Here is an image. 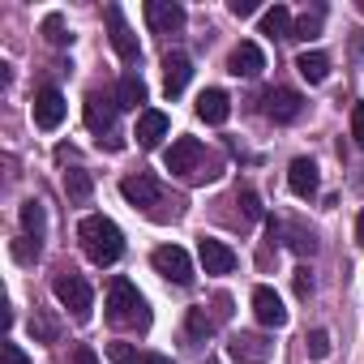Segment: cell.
Masks as SVG:
<instances>
[{
	"instance_id": "1",
	"label": "cell",
	"mask_w": 364,
	"mask_h": 364,
	"mask_svg": "<svg viewBox=\"0 0 364 364\" xmlns=\"http://www.w3.org/2000/svg\"><path fill=\"white\" fill-rule=\"evenodd\" d=\"M77 240H82V253L95 262V266H112L120 262L124 253V232L107 219V215H86L77 223Z\"/></svg>"
},
{
	"instance_id": "2",
	"label": "cell",
	"mask_w": 364,
	"mask_h": 364,
	"mask_svg": "<svg viewBox=\"0 0 364 364\" xmlns=\"http://www.w3.org/2000/svg\"><path fill=\"white\" fill-rule=\"evenodd\" d=\"M107 321L112 326H150V309L141 300V291L129 279H112L107 283Z\"/></svg>"
},
{
	"instance_id": "3",
	"label": "cell",
	"mask_w": 364,
	"mask_h": 364,
	"mask_svg": "<svg viewBox=\"0 0 364 364\" xmlns=\"http://www.w3.org/2000/svg\"><path fill=\"white\" fill-rule=\"evenodd\" d=\"M52 291H56V300H60L77 321H86V317H90V309H95V291H90V283H86L82 274H73V270H69V274H60V279L52 283Z\"/></svg>"
},
{
	"instance_id": "4",
	"label": "cell",
	"mask_w": 364,
	"mask_h": 364,
	"mask_svg": "<svg viewBox=\"0 0 364 364\" xmlns=\"http://www.w3.org/2000/svg\"><path fill=\"white\" fill-rule=\"evenodd\" d=\"M150 262H154V270H159L167 283H176V287H189V283H193V262H189V253L180 249V245H159V249L150 253Z\"/></svg>"
},
{
	"instance_id": "5",
	"label": "cell",
	"mask_w": 364,
	"mask_h": 364,
	"mask_svg": "<svg viewBox=\"0 0 364 364\" xmlns=\"http://www.w3.org/2000/svg\"><path fill=\"white\" fill-rule=\"evenodd\" d=\"M103 18H107V31H112V48H116V56H120L124 65H133V60L141 56V43H137V35L129 31V22H124L120 5H107V9H103Z\"/></svg>"
},
{
	"instance_id": "6",
	"label": "cell",
	"mask_w": 364,
	"mask_h": 364,
	"mask_svg": "<svg viewBox=\"0 0 364 364\" xmlns=\"http://www.w3.org/2000/svg\"><path fill=\"white\" fill-rule=\"evenodd\" d=\"M228 355H232L236 364H266V360L274 355V343H270L266 334H249V330H240V334H232Z\"/></svg>"
},
{
	"instance_id": "7",
	"label": "cell",
	"mask_w": 364,
	"mask_h": 364,
	"mask_svg": "<svg viewBox=\"0 0 364 364\" xmlns=\"http://www.w3.org/2000/svg\"><path fill=\"white\" fill-rule=\"evenodd\" d=\"M202 159H206V150H202V141H198V137H176V141H171V150L163 154L167 171H176V176H193Z\"/></svg>"
},
{
	"instance_id": "8",
	"label": "cell",
	"mask_w": 364,
	"mask_h": 364,
	"mask_svg": "<svg viewBox=\"0 0 364 364\" xmlns=\"http://www.w3.org/2000/svg\"><path fill=\"white\" fill-rule=\"evenodd\" d=\"M120 193H124V202H129V206H141V210H154V206H159V198H163L159 180H154V176H146V171L124 176V180H120Z\"/></svg>"
},
{
	"instance_id": "9",
	"label": "cell",
	"mask_w": 364,
	"mask_h": 364,
	"mask_svg": "<svg viewBox=\"0 0 364 364\" xmlns=\"http://www.w3.org/2000/svg\"><path fill=\"white\" fill-rule=\"evenodd\" d=\"M65 112H69V103H65V95H60L56 86H43V90L35 95V124H39L43 133H52V129H60V120H65Z\"/></svg>"
},
{
	"instance_id": "10",
	"label": "cell",
	"mask_w": 364,
	"mask_h": 364,
	"mask_svg": "<svg viewBox=\"0 0 364 364\" xmlns=\"http://www.w3.org/2000/svg\"><path fill=\"white\" fill-rule=\"evenodd\" d=\"M253 317L266 326V330H283L287 326V309H283V300H279V291L274 287H253Z\"/></svg>"
},
{
	"instance_id": "11",
	"label": "cell",
	"mask_w": 364,
	"mask_h": 364,
	"mask_svg": "<svg viewBox=\"0 0 364 364\" xmlns=\"http://www.w3.org/2000/svg\"><path fill=\"white\" fill-rule=\"evenodd\" d=\"M146 22L154 35H176L185 26V9L176 5V0H146Z\"/></svg>"
},
{
	"instance_id": "12",
	"label": "cell",
	"mask_w": 364,
	"mask_h": 364,
	"mask_svg": "<svg viewBox=\"0 0 364 364\" xmlns=\"http://www.w3.org/2000/svg\"><path fill=\"white\" fill-rule=\"evenodd\" d=\"M189 77H193V60H189L185 52H167V56H163V95H167V99L185 95Z\"/></svg>"
},
{
	"instance_id": "13",
	"label": "cell",
	"mask_w": 364,
	"mask_h": 364,
	"mask_svg": "<svg viewBox=\"0 0 364 364\" xmlns=\"http://www.w3.org/2000/svg\"><path fill=\"white\" fill-rule=\"evenodd\" d=\"M300 107H304V99H300L296 90H287V86L266 90V116H270L274 124H291V120L300 116Z\"/></svg>"
},
{
	"instance_id": "14",
	"label": "cell",
	"mask_w": 364,
	"mask_h": 364,
	"mask_svg": "<svg viewBox=\"0 0 364 364\" xmlns=\"http://www.w3.org/2000/svg\"><path fill=\"white\" fill-rule=\"evenodd\" d=\"M198 257H202V270H206V274H232V270H236V253H232L223 240L202 236V240H198Z\"/></svg>"
},
{
	"instance_id": "15",
	"label": "cell",
	"mask_w": 364,
	"mask_h": 364,
	"mask_svg": "<svg viewBox=\"0 0 364 364\" xmlns=\"http://www.w3.org/2000/svg\"><path fill=\"white\" fill-rule=\"evenodd\" d=\"M82 112H86V129H90V133H112V124H116V99L90 90Z\"/></svg>"
},
{
	"instance_id": "16",
	"label": "cell",
	"mask_w": 364,
	"mask_h": 364,
	"mask_svg": "<svg viewBox=\"0 0 364 364\" xmlns=\"http://www.w3.org/2000/svg\"><path fill=\"white\" fill-rule=\"evenodd\" d=\"M133 137H137V146H141V150H154V146L167 137V116H163L159 107L137 112V129H133Z\"/></svg>"
},
{
	"instance_id": "17",
	"label": "cell",
	"mask_w": 364,
	"mask_h": 364,
	"mask_svg": "<svg viewBox=\"0 0 364 364\" xmlns=\"http://www.w3.org/2000/svg\"><path fill=\"white\" fill-rule=\"evenodd\" d=\"M228 69H232L236 77H257V73L266 69V52H262L253 39H245V43L228 56Z\"/></svg>"
},
{
	"instance_id": "18",
	"label": "cell",
	"mask_w": 364,
	"mask_h": 364,
	"mask_svg": "<svg viewBox=\"0 0 364 364\" xmlns=\"http://www.w3.org/2000/svg\"><path fill=\"white\" fill-rule=\"evenodd\" d=\"M287 185H291L296 198H313L317 185H321V180H317V163H313V159H296V163L287 167Z\"/></svg>"
},
{
	"instance_id": "19",
	"label": "cell",
	"mask_w": 364,
	"mask_h": 364,
	"mask_svg": "<svg viewBox=\"0 0 364 364\" xmlns=\"http://www.w3.org/2000/svg\"><path fill=\"white\" fill-rule=\"evenodd\" d=\"M198 116H202L206 124H223V120L232 116L228 90H202V95H198Z\"/></svg>"
},
{
	"instance_id": "20",
	"label": "cell",
	"mask_w": 364,
	"mask_h": 364,
	"mask_svg": "<svg viewBox=\"0 0 364 364\" xmlns=\"http://www.w3.org/2000/svg\"><path fill=\"white\" fill-rule=\"evenodd\" d=\"M107 360L112 364H171L159 351H137L133 343H107Z\"/></svg>"
},
{
	"instance_id": "21",
	"label": "cell",
	"mask_w": 364,
	"mask_h": 364,
	"mask_svg": "<svg viewBox=\"0 0 364 364\" xmlns=\"http://www.w3.org/2000/svg\"><path fill=\"white\" fill-rule=\"evenodd\" d=\"M146 103V82L137 77V73H124L120 77V86H116V107H124V112H137ZM146 112V107H141Z\"/></svg>"
},
{
	"instance_id": "22",
	"label": "cell",
	"mask_w": 364,
	"mask_h": 364,
	"mask_svg": "<svg viewBox=\"0 0 364 364\" xmlns=\"http://www.w3.org/2000/svg\"><path fill=\"white\" fill-rule=\"evenodd\" d=\"M291 9L287 5H274V9H266L262 14V35H270V39H291Z\"/></svg>"
},
{
	"instance_id": "23",
	"label": "cell",
	"mask_w": 364,
	"mask_h": 364,
	"mask_svg": "<svg viewBox=\"0 0 364 364\" xmlns=\"http://www.w3.org/2000/svg\"><path fill=\"white\" fill-rule=\"evenodd\" d=\"M296 69H300L304 82H326L330 77V56L326 52H300L296 56Z\"/></svg>"
},
{
	"instance_id": "24",
	"label": "cell",
	"mask_w": 364,
	"mask_h": 364,
	"mask_svg": "<svg viewBox=\"0 0 364 364\" xmlns=\"http://www.w3.org/2000/svg\"><path fill=\"white\" fill-rule=\"evenodd\" d=\"M65 193H69V202H90V193H95V185H90V176H86L82 167H73V171H65Z\"/></svg>"
},
{
	"instance_id": "25",
	"label": "cell",
	"mask_w": 364,
	"mask_h": 364,
	"mask_svg": "<svg viewBox=\"0 0 364 364\" xmlns=\"http://www.w3.org/2000/svg\"><path fill=\"white\" fill-rule=\"evenodd\" d=\"M22 228H26V236H43V202H22Z\"/></svg>"
},
{
	"instance_id": "26",
	"label": "cell",
	"mask_w": 364,
	"mask_h": 364,
	"mask_svg": "<svg viewBox=\"0 0 364 364\" xmlns=\"http://www.w3.org/2000/svg\"><path fill=\"white\" fill-rule=\"evenodd\" d=\"M43 35H48V43H56V48H69V43H73V35H65V18H60V14H48V18H43Z\"/></svg>"
},
{
	"instance_id": "27",
	"label": "cell",
	"mask_w": 364,
	"mask_h": 364,
	"mask_svg": "<svg viewBox=\"0 0 364 364\" xmlns=\"http://www.w3.org/2000/svg\"><path fill=\"white\" fill-rule=\"evenodd\" d=\"M185 330H189V338H210L215 321L206 317V309H189V317H185Z\"/></svg>"
},
{
	"instance_id": "28",
	"label": "cell",
	"mask_w": 364,
	"mask_h": 364,
	"mask_svg": "<svg viewBox=\"0 0 364 364\" xmlns=\"http://www.w3.org/2000/svg\"><path fill=\"white\" fill-rule=\"evenodd\" d=\"M317 31H321V9H317V14H304V18L291 26V39H317Z\"/></svg>"
},
{
	"instance_id": "29",
	"label": "cell",
	"mask_w": 364,
	"mask_h": 364,
	"mask_svg": "<svg viewBox=\"0 0 364 364\" xmlns=\"http://www.w3.org/2000/svg\"><path fill=\"white\" fill-rule=\"evenodd\" d=\"M304 347H309V355H313V360H326V355H330V334H326V330H309Z\"/></svg>"
},
{
	"instance_id": "30",
	"label": "cell",
	"mask_w": 364,
	"mask_h": 364,
	"mask_svg": "<svg viewBox=\"0 0 364 364\" xmlns=\"http://www.w3.org/2000/svg\"><path fill=\"white\" fill-rule=\"evenodd\" d=\"M14 257H18V262H39V240H35V236L14 240Z\"/></svg>"
},
{
	"instance_id": "31",
	"label": "cell",
	"mask_w": 364,
	"mask_h": 364,
	"mask_svg": "<svg viewBox=\"0 0 364 364\" xmlns=\"http://www.w3.org/2000/svg\"><path fill=\"white\" fill-rule=\"evenodd\" d=\"M291 283H296V296H300V300H309V296H313V270H309V266H296Z\"/></svg>"
},
{
	"instance_id": "32",
	"label": "cell",
	"mask_w": 364,
	"mask_h": 364,
	"mask_svg": "<svg viewBox=\"0 0 364 364\" xmlns=\"http://www.w3.org/2000/svg\"><path fill=\"white\" fill-rule=\"evenodd\" d=\"M0 364H31L18 343H0Z\"/></svg>"
},
{
	"instance_id": "33",
	"label": "cell",
	"mask_w": 364,
	"mask_h": 364,
	"mask_svg": "<svg viewBox=\"0 0 364 364\" xmlns=\"http://www.w3.org/2000/svg\"><path fill=\"white\" fill-rule=\"evenodd\" d=\"M351 137H355V146L364 150V103L351 107Z\"/></svg>"
},
{
	"instance_id": "34",
	"label": "cell",
	"mask_w": 364,
	"mask_h": 364,
	"mask_svg": "<svg viewBox=\"0 0 364 364\" xmlns=\"http://www.w3.org/2000/svg\"><path fill=\"white\" fill-rule=\"evenodd\" d=\"M240 206H245L249 219H262V202H257V193H240Z\"/></svg>"
},
{
	"instance_id": "35",
	"label": "cell",
	"mask_w": 364,
	"mask_h": 364,
	"mask_svg": "<svg viewBox=\"0 0 364 364\" xmlns=\"http://www.w3.org/2000/svg\"><path fill=\"white\" fill-rule=\"evenodd\" d=\"M232 14L236 18H253L257 14V0H232Z\"/></svg>"
},
{
	"instance_id": "36",
	"label": "cell",
	"mask_w": 364,
	"mask_h": 364,
	"mask_svg": "<svg viewBox=\"0 0 364 364\" xmlns=\"http://www.w3.org/2000/svg\"><path fill=\"white\" fill-rule=\"evenodd\" d=\"M31 330H35L39 338H48V343L56 338V326H52V321H43V317H35V321H31Z\"/></svg>"
},
{
	"instance_id": "37",
	"label": "cell",
	"mask_w": 364,
	"mask_h": 364,
	"mask_svg": "<svg viewBox=\"0 0 364 364\" xmlns=\"http://www.w3.org/2000/svg\"><path fill=\"white\" fill-rule=\"evenodd\" d=\"M73 364H99V355H95L90 347H77V351H73Z\"/></svg>"
},
{
	"instance_id": "38",
	"label": "cell",
	"mask_w": 364,
	"mask_h": 364,
	"mask_svg": "<svg viewBox=\"0 0 364 364\" xmlns=\"http://www.w3.org/2000/svg\"><path fill=\"white\" fill-rule=\"evenodd\" d=\"M355 240H360V249H364V210H360V219H355Z\"/></svg>"
},
{
	"instance_id": "39",
	"label": "cell",
	"mask_w": 364,
	"mask_h": 364,
	"mask_svg": "<svg viewBox=\"0 0 364 364\" xmlns=\"http://www.w3.org/2000/svg\"><path fill=\"white\" fill-rule=\"evenodd\" d=\"M360 14H364V0H360Z\"/></svg>"
},
{
	"instance_id": "40",
	"label": "cell",
	"mask_w": 364,
	"mask_h": 364,
	"mask_svg": "<svg viewBox=\"0 0 364 364\" xmlns=\"http://www.w3.org/2000/svg\"><path fill=\"white\" fill-rule=\"evenodd\" d=\"M210 364H219V360H210Z\"/></svg>"
}]
</instances>
